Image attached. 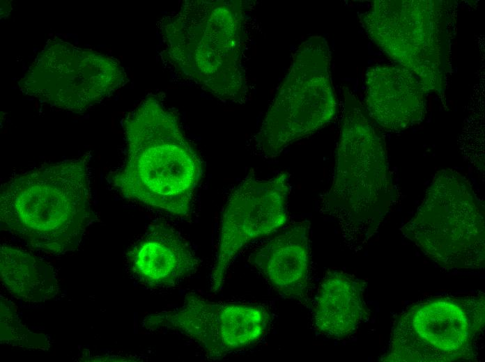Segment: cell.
I'll use <instances>...</instances> for the list:
<instances>
[{
	"instance_id": "obj_12",
	"label": "cell",
	"mask_w": 485,
	"mask_h": 362,
	"mask_svg": "<svg viewBox=\"0 0 485 362\" xmlns=\"http://www.w3.org/2000/svg\"><path fill=\"white\" fill-rule=\"evenodd\" d=\"M132 274L153 288H171L194 274L199 258L183 236L169 224L151 225L126 253Z\"/></svg>"
},
{
	"instance_id": "obj_9",
	"label": "cell",
	"mask_w": 485,
	"mask_h": 362,
	"mask_svg": "<svg viewBox=\"0 0 485 362\" xmlns=\"http://www.w3.org/2000/svg\"><path fill=\"white\" fill-rule=\"evenodd\" d=\"M289 174L268 179L249 173L229 194L220 221L217 250L210 274L211 291L222 288L226 275L240 251L250 242L270 235L288 221Z\"/></svg>"
},
{
	"instance_id": "obj_13",
	"label": "cell",
	"mask_w": 485,
	"mask_h": 362,
	"mask_svg": "<svg viewBox=\"0 0 485 362\" xmlns=\"http://www.w3.org/2000/svg\"><path fill=\"white\" fill-rule=\"evenodd\" d=\"M310 224L297 223L270 239L250 256L251 263L281 295L303 299L309 287Z\"/></svg>"
},
{
	"instance_id": "obj_2",
	"label": "cell",
	"mask_w": 485,
	"mask_h": 362,
	"mask_svg": "<svg viewBox=\"0 0 485 362\" xmlns=\"http://www.w3.org/2000/svg\"><path fill=\"white\" fill-rule=\"evenodd\" d=\"M125 127L127 157L107 175L108 184L123 197L156 210L190 215L202 168L176 118L157 102L148 101Z\"/></svg>"
},
{
	"instance_id": "obj_15",
	"label": "cell",
	"mask_w": 485,
	"mask_h": 362,
	"mask_svg": "<svg viewBox=\"0 0 485 362\" xmlns=\"http://www.w3.org/2000/svg\"><path fill=\"white\" fill-rule=\"evenodd\" d=\"M0 275L6 290L24 301H45L59 292L52 267L31 253L10 246L0 248Z\"/></svg>"
},
{
	"instance_id": "obj_10",
	"label": "cell",
	"mask_w": 485,
	"mask_h": 362,
	"mask_svg": "<svg viewBox=\"0 0 485 362\" xmlns=\"http://www.w3.org/2000/svg\"><path fill=\"white\" fill-rule=\"evenodd\" d=\"M91 52H77L47 64L38 58L36 77H42V93L37 97L52 106L83 112L104 98L119 81L120 70L103 56L90 58Z\"/></svg>"
},
{
	"instance_id": "obj_14",
	"label": "cell",
	"mask_w": 485,
	"mask_h": 362,
	"mask_svg": "<svg viewBox=\"0 0 485 362\" xmlns=\"http://www.w3.org/2000/svg\"><path fill=\"white\" fill-rule=\"evenodd\" d=\"M363 283L342 272H329L323 278L313 306L316 330L341 338L352 333L366 313Z\"/></svg>"
},
{
	"instance_id": "obj_8",
	"label": "cell",
	"mask_w": 485,
	"mask_h": 362,
	"mask_svg": "<svg viewBox=\"0 0 485 362\" xmlns=\"http://www.w3.org/2000/svg\"><path fill=\"white\" fill-rule=\"evenodd\" d=\"M268 321L269 314L261 306L210 301L187 293L180 306L146 316L144 325L151 331H176L197 343L209 358L219 359L256 343Z\"/></svg>"
},
{
	"instance_id": "obj_6",
	"label": "cell",
	"mask_w": 485,
	"mask_h": 362,
	"mask_svg": "<svg viewBox=\"0 0 485 362\" xmlns=\"http://www.w3.org/2000/svg\"><path fill=\"white\" fill-rule=\"evenodd\" d=\"M484 207L457 171L436 173L403 234L429 257L448 267H477L484 258Z\"/></svg>"
},
{
	"instance_id": "obj_7",
	"label": "cell",
	"mask_w": 485,
	"mask_h": 362,
	"mask_svg": "<svg viewBox=\"0 0 485 362\" xmlns=\"http://www.w3.org/2000/svg\"><path fill=\"white\" fill-rule=\"evenodd\" d=\"M484 322V301L442 298L419 304L399 319L392 361H446L465 359Z\"/></svg>"
},
{
	"instance_id": "obj_1",
	"label": "cell",
	"mask_w": 485,
	"mask_h": 362,
	"mask_svg": "<svg viewBox=\"0 0 485 362\" xmlns=\"http://www.w3.org/2000/svg\"><path fill=\"white\" fill-rule=\"evenodd\" d=\"M88 155L10 177L0 189L1 229L51 255L76 250L97 217Z\"/></svg>"
},
{
	"instance_id": "obj_11",
	"label": "cell",
	"mask_w": 485,
	"mask_h": 362,
	"mask_svg": "<svg viewBox=\"0 0 485 362\" xmlns=\"http://www.w3.org/2000/svg\"><path fill=\"white\" fill-rule=\"evenodd\" d=\"M426 91L419 78L402 66H371L366 75L367 114L386 130L405 129L423 119Z\"/></svg>"
},
{
	"instance_id": "obj_5",
	"label": "cell",
	"mask_w": 485,
	"mask_h": 362,
	"mask_svg": "<svg viewBox=\"0 0 485 362\" xmlns=\"http://www.w3.org/2000/svg\"><path fill=\"white\" fill-rule=\"evenodd\" d=\"M330 61L323 38L311 37L300 45L255 136L256 146L263 156L276 157L333 119L337 102Z\"/></svg>"
},
{
	"instance_id": "obj_16",
	"label": "cell",
	"mask_w": 485,
	"mask_h": 362,
	"mask_svg": "<svg viewBox=\"0 0 485 362\" xmlns=\"http://www.w3.org/2000/svg\"><path fill=\"white\" fill-rule=\"evenodd\" d=\"M0 339L1 343L28 349H47L49 341L42 333L31 331L22 324L13 303L1 295Z\"/></svg>"
},
{
	"instance_id": "obj_3",
	"label": "cell",
	"mask_w": 485,
	"mask_h": 362,
	"mask_svg": "<svg viewBox=\"0 0 485 362\" xmlns=\"http://www.w3.org/2000/svg\"><path fill=\"white\" fill-rule=\"evenodd\" d=\"M344 97L334 176L323 203L332 212L373 231L394 193L385 141L357 98L346 89Z\"/></svg>"
},
{
	"instance_id": "obj_4",
	"label": "cell",
	"mask_w": 485,
	"mask_h": 362,
	"mask_svg": "<svg viewBox=\"0 0 485 362\" xmlns=\"http://www.w3.org/2000/svg\"><path fill=\"white\" fill-rule=\"evenodd\" d=\"M450 13L443 1L378 0L360 21L390 59L417 76L427 91H438L449 72Z\"/></svg>"
}]
</instances>
